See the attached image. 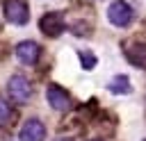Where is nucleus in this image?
I'll return each instance as SVG.
<instances>
[{
  "instance_id": "7",
  "label": "nucleus",
  "mask_w": 146,
  "mask_h": 141,
  "mask_svg": "<svg viewBox=\"0 0 146 141\" xmlns=\"http://www.w3.org/2000/svg\"><path fill=\"white\" fill-rule=\"evenodd\" d=\"M16 57H18L23 64L32 66V64H36V59H39V45H36L34 41H21V43L16 45Z\"/></svg>"
},
{
  "instance_id": "4",
  "label": "nucleus",
  "mask_w": 146,
  "mask_h": 141,
  "mask_svg": "<svg viewBox=\"0 0 146 141\" xmlns=\"http://www.w3.org/2000/svg\"><path fill=\"white\" fill-rule=\"evenodd\" d=\"M39 27L46 36H59L64 32V16L59 11H48L46 16H41Z\"/></svg>"
},
{
  "instance_id": "5",
  "label": "nucleus",
  "mask_w": 146,
  "mask_h": 141,
  "mask_svg": "<svg viewBox=\"0 0 146 141\" xmlns=\"http://www.w3.org/2000/svg\"><path fill=\"white\" fill-rule=\"evenodd\" d=\"M18 139H21V141H43V139H46V127H43V123L36 121V118H27V121L23 123L21 132H18Z\"/></svg>"
},
{
  "instance_id": "8",
  "label": "nucleus",
  "mask_w": 146,
  "mask_h": 141,
  "mask_svg": "<svg viewBox=\"0 0 146 141\" xmlns=\"http://www.w3.org/2000/svg\"><path fill=\"white\" fill-rule=\"evenodd\" d=\"M125 52H128V57H130V61L135 66H146V45L132 43V45L125 48Z\"/></svg>"
},
{
  "instance_id": "10",
  "label": "nucleus",
  "mask_w": 146,
  "mask_h": 141,
  "mask_svg": "<svg viewBox=\"0 0 146 141\" xmlns=\"http://www.w3.org/2000/svg\"><path fill=\"white\" fill-rule=\"evenodd\" d=\"M80 66H82L84 70H91V68H96V55H94V52H89V50L80 52Z\"/></svg>"
},
{
  "instance_id": "12",
  "label": "nucleus",
  "mask_w": 146,
  "mask_h": 141,
  "mask_svg": "<svg viewBox=\"0 0 146 141\" xmlns=\"http://www.w3.org/2000/svg\"><path fill=\"white\" fill-rule=\"evenodd\" d=\"M55 141H73V139H68V136H59V139H55Z\"/></svg>"
},
{
  "instance_id": "11",
  "label": "nucleus",
  "mask_w": 146,
  "mask_h": 141,
  "mask_svg": "<svg viewBox=\"0 0 146 141\" xmlns=\"http://www.w3.org/2000/svg\"><path fill=\"white\" fill-rule=\"evenodd\" d=\"M9 121H11V109H9L7 100H2V98H0V127H2V125H7Z\"/></svg>"
},
{
  "instance_id": "13",
  "label": "nucleus",
  "mask_w": 146,
  "mask_h": 141,
  "mask_svg": "<svg viewBox=\"0 0 146 141\" xmlns=\"http://www.w3.org/2000/svg\"><path fill=\"white\" fill-rule=\"evenodd\" d=\"M94 141H100V139H94Z\"/></svg>"
},
{
  "instance_id": "9",
  "label": "nucleus",
  "mask_w": 146,
  "mask_h": 141,
  "mask_svg": "<svg viewBox=\"0 0 146 141\" xmlns=\"http://www.w3.org/2000/svg\"><path fill=\"white\" fill-rule=\"evenodd\" d=\"M107 89H110L112 93H116V96H125V93L132 91V86H130V82H128L125 75H116V77L107 84Z\"/></svg>"
},
{
  "instance_id": "6",
  "label": "nucleus",
  "mask_w": 146,
  "mask_h": 141,
  "mask_svg": "<svg viewBox=\"0 0 146 141\" xmlns=\"http://www.w3.org/2000/svg\"><path fill=\"white\" fill-rule=\"evenodd\" d=\"M46 98H48L50 107L57 109V111L71 109V98H68V93H66L62 86H57V84H50V86L46 89Z\"/></svg>"
},
{
  "instance_id": "3",
  "label": "nucleus",
  "mask_w": 146,
  "mask_h": 141,
  "mask_svg": "<svg viewBox=\"0 0 146 141\" xmlns=\"http://www.w3.org/2000/svg\"><path fill=\"white\" fill-rule=\"evenodd\" d=\"M5 16L14 25H25L30 18V9L23 0H7L5 2Z\"/></svg>"
},
{
  "instance_id": "1",
  "label": "nucleus",
  "mask_w": 146,
  "mask_h": 141,
  "mask_svg": "<svg viewBox=\"0 0 146 141\" xmlns=\"http://www.w3.org/2000/svg\"><path fill=\"white\" fill-rule=\"evenodd\" d=\"M107 20L114 27H128L132 23V7L125 0H114L107 7Z\"/></svg>"
},
{
  "instance_id": "14",
  "label": "nucleus",
  "mask_w": 146,
  "mask_h": 141,
  "mask_svg": "<svg viewBox=\"0 0 146 141\" xmlns=\"http://www.w3.org/2000/svg\"><path fill=\"white\" fill-rule=\"evenodd\" d=\"M144 141H146V139H144Z\"/></svg>"
},
{
  "instance_id": "2",
  "label": "nucleus",
  "mask_w": 146,
  "mask_h": 141,
  "mask_svg": "<svg viewBox=\"0 0 146 141\" xmlns=\"http://www.w3.org/2000/svg\"><path fill=\"white\" fill-rule=\"evenodd\" d=\"M7 91H9V98L16 100V102H25L30 96H32V84L27 82V77L23 75H14L7 84Z\"/></svg>"
}]
</instances>
